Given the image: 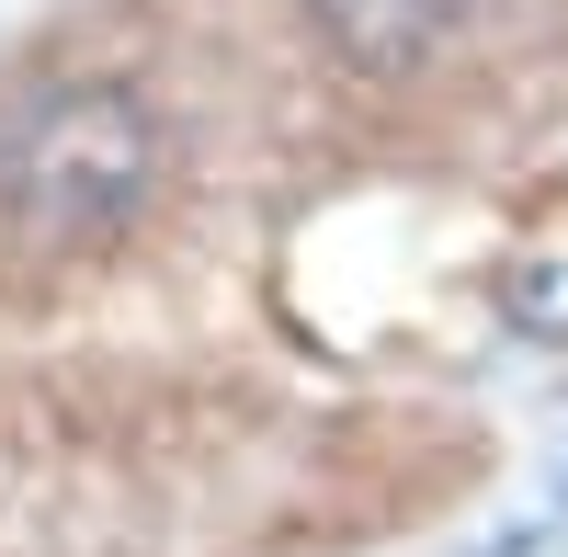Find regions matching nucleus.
<instances>
[{
	"label": "nucleus",
	"mask_w": 568,
	"mask_h": 557,
	"mask_svg": "<svg viewBox=\"0 0 568 557\" xmlns=\"http://www.w3.org/2000/svg\"><path fill=\"white\" fill-rule=\"evenodd\" d=\"M171 182L160 114L125 80H58L0 125V216L23 251H114Z\"/></svg>",
	"instance_id": "obj_1"
},
{
	"label": "nucleus",
	"mask_w": 568,
	"mask_h": 557,
	"mask_svg": "<svg viewBox=\"0 0 568 557\" xmlns=\"http://www.w3.org/2000/svg\"><path fill=\"white\" fill-rule=\"evenodd\" d=\"M307 23L342 45V69L398 80V69H420V58L466 23V0H307Z\"/></svg>",
	"instance_id": "obj_2"
}]
</instances>
